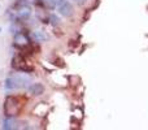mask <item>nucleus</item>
<instances>
[{"mask_svg": "<svg viewBox=\"0 0 148 130\" xmlns=\"http://www.w3.org/2000/svg\"><path fill=\"white\" fill-rule=\"evenodd\" d=\"M18 111H20V102L16 96H8L4 103V112L7 117H13L17 116Z\"/></svg>", "mask_w": 148, "mask_h": 130, "instance_id": "obj_2", "label": "nucleus"}, {"mask_svg": "<svg viewBox=\"0 0 148 130\" xmlns=\"http://www.w3.org/2000/svg\"><path fill=\"white\" fill-rule=\"evenodd\" d=\"M29 36L26 35L25 33H22V31H18L17 34L14 35V44L18 47H25L29 44Z\"/></svg>", "mask_w": 148, "mask_h": 130, "instance_id": "obj_5", "label": "nucleus"}, {"mask_svg": "<svg viewBox=\"0 0 148 130\" xmlns=\"http://www.w3.org/2000/svg\"><path fill=\"white\" fill-rule=\"evenodd\" d=\"M57 9H59V13L62 17L69 18V17H73V14H74L73 5L70 4L69 1H66V0H62V1L57 5Z\"/></svg>", "mask_w": 148, "mask_h": 130, "instance_id": "obj_3", "label": "nucleus"}, {"mask_svg": "<svg viewBox=\"0 0 148 130\" xmlns=\"http://www.w3.org/2000/svg\"><path fill=\"white\" fill-rule=\"evenodd\" d=\"M12 65H13V68L17 69V70H20V72H31V68H29V66L26 65V61L22 56L14 57Z\"/></svg>", "mask_w": 148, "mask_h": 130, "instance_id": "obj_4", "label": "nucleus"}, {"mask_svg": "<svg viewBox=\"0 0 148 130\" xmlns=\"http://www.w3.org/2000/svg\"><path fill=\"white\" fill-rule=\"evenodd\" d=\"M74 1H75L78 5H84L87 3V0H74Z\"/></svg>", "mask_w": 148, "mask_h": 130, "instance_id": "obj_9", "label": "nucleus"}, {"mask_svg": "<svg viewBox=\"0 0 148 130\" xmlns=\"http://www.w3.org/2000/svg\"><path fill=\"white\" fill-rule=\"evenodd\" d=\"M31 10H30V5H21L20 9H18V16L23 18H27L30 16Z\"/></svg>", "mask_w": 148, "mask_h": 130, "instance_id": "obj_7", "label": "nucleus"}, {"mask_svg": "<svg viewBox=\"0 0 148 130\" xmlns=\"http://www.w3.org/2000/svg\"><path fill=\"white\" fill-rule=\"evenodd\" d=\"M34 39L38 42H43V41H46V35L42 31H36V33H34Z\"/></svg>", "mask_w": 148, "mask_h": 130, "instance_id": "obj_8", "label": "nucleus"}, {"mask_svg": "<svg viewBox=\"0 0 148 130\" xmlns=\"http://www.w3.org/2000/svg\"><path fill=\"white\" fill-rule=\"evenodd\" d=\"M51 20H52V23H53V25H56V23H57V18H56V16H51Z\"/></svg>", "mask_w": 148, "mask_h": 130, "instance_id": "obj_10", "label": "nucleus"}, {"mask_svg": "<svg viewBox=\"0 0 148 130\" xmlns=\"http://www.w3.org/2000/svg\"><path fill=\"white\" fill-rule=\"evenodd\" d=\"M27 91L30 92L33 96H39V95H42L44 92V86L42 83H39V82H36V83H31V85H29Z\"/></svg>", "mask_w": 148, "mask_h": 130, "instance_id": "obj_6", "label": "nucleus"}, {"mask_svg": "<svg viewBox=\"0 0 148 130\" xmlns=\"http://www.w3.org/2000/svg\"><path fill=\"white\" fill-rule=\"evenodd\" d=\"M0 31H1V29H0Z\"/></svg>", "mask_w": 148, "mask_h": 130, "instance_id": "obj_11", "label": "nucleus"}, {"mask_svg": "<svg viewBox=\"0 0 148 130\" xmlns=\"http://www.w3.org/2000/svg\"><path fill=\"white\" fill-rule=\"evenodd\" d=\"M30 79L27 77L23 76H16V77H9L5 79V89L7 90H14V89H23V87H29Z\"/></svg>", "mask_w": 148, "mask_h": 130, "instance_id": "obj_1", "label": "nucleus"}]
</instances>
